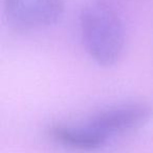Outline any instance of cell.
Wrapping results in <instances>:
<instances>
[{"label": "cell", "mask_w": 153, "mask_h": 153, "mask_svg": "<svg viewBox=\"0 0 153 153\" xmlns=\"http://www.w3.org/2000/svg\"><path fill=\"white\" fill-rule=\"evenodd\" d=\"M80 28L86 51L98 64L111 66L122 56L125 30L120 16L105 0H89L82 7Z\"/></svg>", "instance_id": "obj_1"}, {"label": "cell", "mask_w": 153, "mask_h": 153, "mask_svg": "<svg viewBox=\"0 0 153 153\" xmlns=\"http://www.w3.org/2000/svg\"><path fill=\"white\" fill-rule=\"evenodd\" d=\"M150 117V107L140 103H128L100 111L85 125L105 146L113 136L142 127Z\"/></svg>", "instance_id": "obj_2"}, {"label": "cell", "mask_w": 153, "mask_h": 153, "mask_svg": "<svg viewBox=\"0 0 153 153\" xmlns=\"http://www.w3.org/2000/svg\"><path fill=\"white\" fill-rule=\"evenodd\" d=\"M64 7V0H5L4 15L12 27L30 30L56 24Z\"/></svg>", "instance_id": "obj_3"}]
</instances>
